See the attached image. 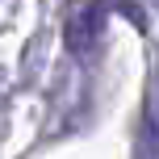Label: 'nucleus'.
I'll use <instances>...</instances> for the list:
<instances>
[{"label":"nucleus","instance_id":"obj_1","mask_svg":"<svg viewBox=\"0 0 159 159\" xmlns=\"http://www.w3.org/2000/svg\"><path fill=\"white\" fill-rule=\"evenodd\" d=\"M96 34H101V8H96L92 0L75 4L71 17H67V46H71L80 59H88L92 46H96Z\"/></svg>","mask_w":159,"mask_h":159}]
</instances>
